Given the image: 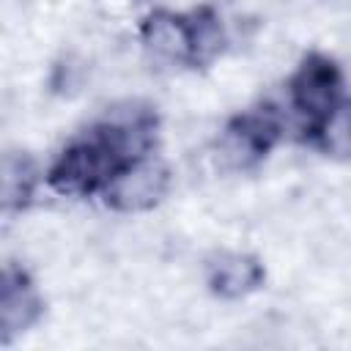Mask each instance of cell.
<instances>
[{
  "instance_id": "obj_6",
  "label": "cell",
  "mask_w": 351,
  "mask_h": 351,
  "mask_svg": "<svg viewBox=\"0 0 351 351\" xmlns=\"http://www.w3.org/2000/svg\"><path fill=\"white\" fill-rule=\"evenodd\" d=\"M41 315L44 299L33 277L22 266L5 263L0 274V340L8 346L11 340L30 332Z\"/></svg>"
},
{
  "instance_id": "obj_7",
  "label": "cell",
  "mask_w": 351,
  "mask_h": 351,
  "mask_svg": "<svg viewBox=\"0 0 351 351\" xmlns=\"http://www.w3.org/2000/svg\"><path fill=\"white\" fill-rule=\"evenodd\" d=\"M140 44L145 55L165 66H192V25L189 11L156 8L140 22Z\"/></svg>"
},
{
  "instance_id": "obj_10",
  "label": "cell",
  "mask_w": 351,
  "mask_h": 351,
  "mask_svg": "<svg viewBox=\"0 0 351 351\" xmlns=\"http://www.w3.org/2000/svg\"><path fill=\"white\" fill-rule=\"evenodd\" d=\"M189 25H192V69L214 63L228 44V30L222 25L219 11L214 5H200L189 11Z\"/></svg>"
},
{
  "instance_id": "obj_2",
  "label": "cell",
  "mask_w": 351,
  "mask_h": 351,
  "mask_svg": "<svg viewBox=\"0 0 351 351\" xmlns=\"http://www.w3.org/2000/svg\"><path fill=\"white\" fill-rule=\"evenodd\" d=\"M282 137V121L271 107H252L233 115L214 140V156L222 170L250 173Z\"/></svg>"
},
{
  "instance_id": "obj_5",
  "label": "cell",
  "mask_w": 351,
  "mask_h": 351,
  "mask_svg": "<svg viewBox=\"0 0 351 351\" xmlns=\"http://www.w3.org/2000/svg\"><path fill=\"white\" fill-rule=\"evenodd\" d=\"M93 126L110 140V145L121 154V159L129 162V159L151 154L156 143V132H159V118L151 104L126 99L110 107L107 115L96 121Z\"/></svg>"
},
{
  "instance_id": "obj_4",
  "label": "cell",
  "mask_w": 351,
  "mask_h": 351,
  "mask_svg": "<svg viewBox=\"0 0 351 351\" xmlns=\"http://www.w3.org/2000/svg\"><path fill=\"white\" fill-rule=\"evenodd\" d=\"M167 192H170V167L159 156L148 154L123 162L104 184L101 197L112 211L140 214L159 206Z\"/></svg>"
},
{
  "instance_id": "obj_1",
  "label": "cell",
  "mask_w": 351,
  "mask_h": 351,
  "mask_svg": "<svg viewBox=\"0 0 351 351\" xmlns=\"http://www.w3.org/2000/svg\"><path fill=\"white\" fill-rule=\"evenodd\" d=\"M123 165L121 154L110 145V140L90 126L82 137H74L49 165L47 184L58 195L69 197H88L101 192L110 176Z\"/></svg>"
},
{
  "instance_id": "obj_11",
  "label": "cell",
  "mask_w": 351,
  "mask_h": 351,
  "mask_svg": "<svg viewBox=\"0 0 351 351\" xmlns=\"http://www.w3.org/2000/svg\"><path fill=\"white\" fill-rule=\"evenodd\" d=\"M307 140L332 159H351V99L329 110L310 132Z\"/></svg>"
},
{
  "instance_id": "obj_8",
  "label": "cell",
  "mask_w": 351,
  "mask_h": 351,
  "mask_svg": "<svg viewBox=\"0 0 351 351\" xmlns=\"http://www.w3.org/2000/svg\"><path fill=\"white\" fill-rule=\"evenodd\" d=\"M263 263L244 250H222L206 261V288L225 302H239L263 285Z\"/></svg>"
},
{
  "instance_id": "obj_3",
  "label": "cell",
  "mask_w": 351,
  "mask_h": 351,
  "mask_svg": "<svg viewBox=\"0 0 351 351\" xmlns=\"http://www.w3.org/2000/svg\"><path fill=\"white\" fill-rule=\"evenodd\" d=\"M343 71L335 58L324 52H307L288 80V104L310 132L329 110L343 101Z\"/></svg>"
},
{
  "instance_id": "obj_9",
  "label": "cell",
  "mask_w": 351,
  "mask_h": 351,
  "mask_svg": "<svg viewBox=\"0 0 351 351\" xmlns=\"http://www.w3.org/2000/svg\"><path fill=\"white\" fill-rule=\"evenodd\" d=\"M41 170L27 151H5L0 162V203L5 214H22L38 189Z\"/></svg>"
}]
</instances>
